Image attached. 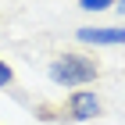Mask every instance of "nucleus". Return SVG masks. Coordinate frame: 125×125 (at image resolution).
Here are the masks:
<instances>
[{
    "label": "nucleus",
    "instance_id": "obj_3",
    "mask_svg": "<svg viewBox=\"0 0 125 125\" xmlns=\"http://www.w3.org/2000/svg\"><path fill=\"white\" fill-rule=\"evenodd\" d=\"M79 43H93V47H125V25H111V29H79Z\"/></svg>",
    "mask_w": 125,
    "mask_h": 125
},
{
    "label": "nucleus",
    "instance_id": "obj_4",
    "mask_svg": "<svg viewBox=\"0 0 125 125\" xmlns=\"http://www.w3.org/2000/svg\"><path fill=\"white\" fill-rule=\"evenodd\" d=\"M79 7L82 11H107V7H115V0H79Z\"/></svg>",
    "mask_w": 125,
    "mask_h": 125
},
{
    "label": "nucleus",
    "instance_id": "obj_5",
    "mask_svg": "<svg viewBox=\"0 0 125 125\" xmlns=\"http://www.w3.org/2000/svg\"><path fill=\"white\" fill-rule=\"evenodd\" d=\"M11 82H14V68H11L7 61H0V89H7Z\"/></svg>",
    "mask_w": 125,
    "mask_h": 125
},
{
    "label": "nucleus",
    "instance_id": "obj_2",
    "mask_svg": "<svg viewBox=\"0 0 125 125\" xmlns=\"http://www.w3.org/2000/svg\"><path fill=\"white\" fill-rule=\"evenodd\" d=\"M47 75H50V82H57L64 89H82L100 75V64L89 54H61V57L50 61Z\"/></svg>",
    "mask_w": 125,
    "mask_h": 125
},
{
    "label": "nucleus",
    "instance_id": "obj_6",
    "mask_svg": "<svg viewBox=\"0 0 125 125\" xmlns=\"http://www.w3.org/2000/svg\"><path fill=\"white\" fill-rule=\"evenodd\" d=\"M115 11H118V14H125V0H115Z\"/></svg>",
    "mask_w": 125,
    "mask_h": 125
},
{
    "label": "nucleus",
    "instance_id": "obj_1",
    "mask_svg": "<svg viewBox=\"0 0 125 125\" xmlns=\"http://www.w3.org/2000/svg\"><path fill=\"white\" fill-rule=\"evenodd\" d=\"M43 122H89V118H100L104 107H100V96L93 89H72L64 96V104H43L36 111Z\"/></svg>",
    "mask_w": 125,
    "mask_h": 125
}]
</instances>
